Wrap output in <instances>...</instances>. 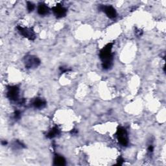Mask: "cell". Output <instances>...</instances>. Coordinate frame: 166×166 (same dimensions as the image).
<instances>
[{
  "label": "cell",
  "mask_w": 166,
  "mask_h": 166,
  "mask_svg": "<svg viewBox=\"0 0 166 166\" xmlns=\"http://www.w3.org/2000/svg\"><path fill=\"white\" fill-rule=\"evenodd\" d=\"M113 43H110L104 46L100 51V58L102 60V66L103 69H108L112 66V60L113 55L112 53V49Z\"/></svg>",
  "instance_id": "obj_1"
},
{
  "label": "cell",
  "mask_w": 166,
  "mask_h": 166,
  "mask_svg": "<svg viewBox=\"0 0 166 166\" xmlns=\"http://www.w3.org/2000/svg\"><path fill=\"white\" fill-rule=\"evenodd\" d=\"M116 135L119 143L123 146H127L128 145V138L127 131L123 127H118L117 130Z\"/></svg>",
  "instance_id": "obj_2"
},
{
  "label": "cell",
  "mask_w": 166,
  "mask_h": 166,
  "mask_svg": "<svg viewBox=\"0 0 166 166\" xmlns=\"http://www.w3.org/2000/svg\"><path fill=\"white\" fill-rule=\"evenodd\" d=\"M24 62H25V66L27 68H36L40 64V60L38 58L31 55L25 57Z\"/></svg>",
  "instance_id": "obj_3"
},
{
  "label": "cell",
  "mask_w": 166,
  "mask_h": 166,
  "mask_svg": "<svg viewBox=\"0 0 166 166\" xmlns=\"http://www.w3.org/2000/svg\"><path fill=\"white\" fill-rule=\"evenodd\" d=\"M17 29L21 35H23L24 37L28 38L29 40L33 41L34 40V39H35L36 35L33 29H31L30 28L22 27L21 26H18Z\"/></svg>",
  "instance_id": "obj_4"
},
{
  "label": "cell",
  "mask_w": 166,
  "mask_h": 166,
  "mask_svg": "<svg viewBox=\"0 0 166 166\" xmlns=\"http://www.w3.org/2000/svg\"><path fill=\"white\" fill-rule=\"evenodd\" d=\"M7 96L10 100L16 101L19 97V88L16 86H11L8 87Z\"/></svg>",
  "instance_id": "obj_5"
},
{
  "label": "cell",
  "mask_w": 166,
  "mask_h": 166,
  "mask_svg": "<svg viewBox=\"0 0 166 166\" xmlns=\"http://www.w3.org/2000/svg\"><path fill=\"white\" fill-rule=\"evenodd\" d=\"M99 9L103 10L105 14H106L107 16L110 19H114L116 17L117 13L116 10L112 6H104V5H101L99 7Z\"/></svg>",
  "instance_id": "obj_6"
},
{
  "label": "cell",
  "mask_w": 166,
  "mask_h": 166,
  "mask_svg": "<svg viewBox=\"0 0 166 166\" xmlns=\"http://www.w3.org/2000/svg\"><path fill=\"white\" fill-rule=\"evenodd\" d=\"M52 10L53 13H54V14L57 18H62L64 16H65L67 12V10L65 8L63 7L62 6H61L60 5H58L57 6L53 7L52 9Z\"/></svg>",
  "instance_id": "obj_7"
},
{
  "label": "cell",
  "mask_w": 166,
  "mask_h": 166,
  "mask_svg": "<svg viewBox=\"0 0 166 166\" xmlns=\"http://www.w3.org/2000/svg\"><path fill=\"white\" fill-rule=\"evenodd\" d=\"M49 12V9L45 4H40L38 7V13L41 16L46 15Z\"/></svg>",
  "instance_id": "obj_8"
},
{
  "label": "cell",
  "mask_w": 166,
  "mask_h": 166,
  "mask_svg": "<svg viewBox=\"0 0 166 166\" xmlns=\"http://www.w3.org/2000/svg\"><path fill=\"white\" fill-rule=\"evenodd\" d=\"M33 106L37 108H42L45 106L46 103L44 100H43L41 98H36L35 100L33 101Z\"/></svg>",
  "instance_id": "obj_9"
},
{
  "label": "cell",
  "mask_w": 166,
  "mask_h": 166,
  "mask_svg": "<svg viewBox=\"0 0 166 166\" xmlns=\"http://www.w3.org/2000/svg\"><path fill=\"white\" fill-rule=\"evenodd\" d=\"M54 164L55 165H66V160L63 156L56 155L54 158Z\"/></svg>",
  "instance_id": "obj_10"
},
{
  "label": "cell",
  "mask_w": 166,
  "mask_h": 166,
  "mask_svg": "<svg viewBox=\"0 0 166 166\" xmlns=\"http://www.w3.org/2000/svg\"><path fill=\"white\" fill-rule=\"evenodd\" d=\"M60 134V130L58 129V128L57 127H53L51 130L48 134H47V137L48 138H53L55 136H57L58 134Z\"/></svg>",
  "instance_id": "obj_11"
},
{
  "label": "cell",
  "mask_w": 166,
  "mask_h": 166,
  "mask_svg": "<svg viewBox=\"0 0 166 166\" xmlns=\"http://www.w3.org/2000/svg\"><path fill=\"white\" fill-rule=\"evenodd\" d=\"M27 10L29 12H32L34 9V5L30 1H28L27 3Z\"/></svg>",
  "instance_id": "obj_12"
},
{
  "label": "cell",
  "mask_w": 166,
  "mask_h": 166,
  "mask_svg": "<svg viewBox=\"0 0 166 166\" xmlns=\"http://www.w3.org/2000/svg\"><path fill=\"white\" fill-rule=\"evenodd\" d=\"M21 116V112L19 110H16L14 112V118L19 119Z\"/></svg>",
  "instance_id": "obj_13"
},
{
  "label": "cell",
  "mask_w": 166,
  "mask_h": 166,
  "mask_svg": "<svg viewBox=\"0 0 166 166\" xmlns=\"http://www.w3.org/2000/svg\"><path fill=\"white\" fill-rule=\"evenodd\" d=\"M60 71L62 72V73H65V72H67L70 70V69H69L68 68H64V67H60Z\"/></svg>",
  "instance_id": "obj_14"
},
{
  "label": "cell",
  "mask_w": 166,
  "mask_h": 166,
  "mask_svg": "<svg viewBox=\"0 0 166 166\" xmlns=\"http://www.w3.org/2000/svg\"><path fill=\"white\" fill-rule=\"evenodd\" d=\"M123 162H124V160L122 158H119L118 160H117V165H122Z\"/></svg>",
  "instance_id": "obj_15"
},
{
  "label": "cell",
  "mask_w": 166,
  "mask_h": 166,
  "mask_svg": "<svg viewBox=\"0 0 166 166\" xmlns=\"http://www.w3.org/2000/svg\"><path fill=\"white\" fill-rule=\"evenodd\" d=\"M143 34V32L141 31V30H136V34L138 36H141V34Z\"/></svg>",
  "instance_id": "obj_16"
},
{
  "label": "cell",
  "mask_w": 166,
  "mask_h": 166,
  "mask_svg": "<svg viewBox=\"0 0 166 166\" xmlns=\"http://www.w3.org/2000/svg\"><path fill=\"white\" fill-rule=\"evenodd\" d=\"M153 150H154L153 146H152V145H150V146L149 147V148H148V151H149V152H152V151H153Z\"/></svg>",
  "instance_id": "obj_17"
},
{
  "label": "cell",
  "mask_w": 166,
  "mask_h": 166,
  "mask_svg": "<svg viewBox=\"0 0 166 166\" xmlns=\"http://www.w3.org/2000/svg\"><path fill=\"white\" fill-rule=\"evenodd\" d=\"M1 144H2V145H7V142L6 141H1Z\"/></svg>",
  "instance_id": "obj_18"
},
{
  "label": "cell",
  "mask_w": 166,
  "mask_h": 166,
  "mask_svg": "<svg viewBox=\"0 0 166 166\" xmlns=\"http://www.w3.org/2000/svg\"><path fill=\"white\" fill-rule=\"evenodd\" d=\"M71 133H72V134H76V133H77V130H75V129H73V130H71Z\"/></svg>",
  "instance_id": "obj_19"
}]
</instances>
